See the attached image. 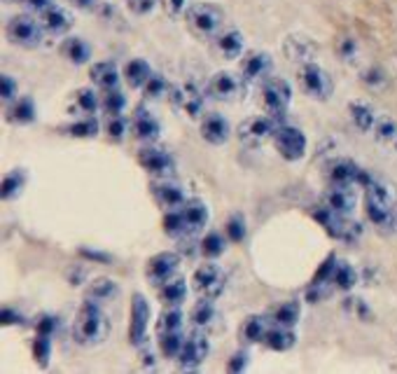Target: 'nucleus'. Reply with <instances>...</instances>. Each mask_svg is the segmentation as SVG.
<instances>
[{"instance_id":"f257e3e1","label":"nucleus","mask_w":397,"mask_h":374,"mask_svg":"<svg viewBox=\"0 0 397 374\" xmlns=\"http://www.w3.org/2000/svg\"><path fill=\"white\" fill-rule=\"evenodd\" d=\"M110 334V318L98 302L87 300L73 320V337L80 346H98Z\"/></svg>"},{"instance_id":"f03ea898","label":"nucleus","mask_w":397,"mask_h":374,"mask_svg":"<svg viewBox=\"0 0 397 374\" xmlns=\"http://www.w3.org/2000/svg\"><path fill=\"white\" fill-rule=\"evenodd\" d=\"M365 211L369 223L381 230H393L395 213H397V192L393 185L384 180H369L365 185Z\"/></svg>"},{"instance_id":"7ed1b4c3","label":"nucleus","mask_w":397,"mask_h":374,"mask_svg":"<svg viewBox=\"0 0 397 374\" xmlns=\"http://www.w3.org/2000/svg\"><path fill=\"white\" fill-rule=\"evenodd\" d=\"M185 24L196 37L213 40L227 26L223 7L215 3H192L185 12Z\"/></svg>"},{"instance_id":"20e7f679","label":"nucleus","mask_w":397,"mask_h":374,"mask_svg":"<svg viewBox=\"0 0 397 374\" xmlns=\"http://www.w3.org/2000/svg\"><path fill=\"white\" fill-rule=\"evenodd\" d=\"M5 37H7V42L14 45V47L37 49L45 42L47 33H45L40 19L28 12H21V14H14V17H10V21H7Z\"/></svg>"},{"instance_id":"39448f33","label":"nucleus","mask_w":397,"mask_h":374,"mask_svg":"<svg viewBox=\"0 0 397 374\" xmlns=\"http://www.w3.org/2000/svg\"><path fill=\"white\" fill-rule=\"evenodd\" d=\"M280 124H285V117H280V115H271V112L255 115L241 122L239 129H236V136H239V141L243 145H248V148H259V145L273 141V134H276V129Z\"/></svg>"},{"instance_id":"423d86ee","label":"nucleus","mask_w":397,"mask_h":374,"mask_svg":"<svg viewBox=\"0 0 397 374\" xmlns=\"http://www.w3.org/2000/svg\"><path fill=\"white\" fill-rule=\"evenodd\" d=\"M297 82H300L304 94L313 101H330V96L334 94L332 75L318 61H309V64H302L297 68Z\"/></svg>"},{"instance_id":"0eeeda50","label":"nucleus","mask_w":397,"mask_h":374,"mask_svg":"<svg viewBox=\"0 0 397 374\" xmlns=\"http://www.w3.org/2000/svg\"><path fill=\"white\" fill-rule=\"evenodd\" d=\"M259 103L271 115L285 117L290 103H292V87H290V82L285 78H278V75H269L259 85Z\"/></svg>"},{"instance_id":"6e6552de","label":"nucleus","mask_w":397,"mask_h":374,"mask_svg":"<svg viewBox=\"0 0 397 374\" xmlns=\"http://www.w3.org/2000/svg\"><path fill=\"white\" fill-rule=\"evenodd\" d=\"M227 286V274L218 262L206 259L203 264H198L192 274V290L198 297H208V300H218L225 293Z\"/></svg>"},{"instance_id":"1a4fd4ad","label":"nucleus","mask_w":397,"mask_h":374,"mask_svg":"<svg viewBox=\"0 0 397 374\" xmlns=\"http://www.w3.org/2000/svg\"><path fill=\"white\" fill-rule=\"evenodd\" d=\"M316 220L325 227L332 239H339L343 243H355L362 236V225L355 223L353 216H341V213L330 211L327 206H320V211L313 213Z\"/></svg>"},{"instance_id":"9d476101","label":"nucleus","mask_w":397,"mask_h":374,"mask_svg":"<svg viewBox=\"0 0 397 374\" xmlns=\"http://www.w3.org/2000/svg\"><path fill=\"white\" fill-rule=\"evenodd\" d=\"M171 105L178 112H182L187 119H201L206 115V91L198 89L194 82H182L173 85L169 94Z\"/></svg>"},{"instance_id":"9b49d317","label":"nucleus","mask_w":397,"mask_h":374,"mask_svg":"<svg viewBox=\"0 0 397 374\" xmlns=\"http://www.w3.org/2000/svg\"><path fill=\"white\" fill-rule=\"evenodd\" d=\"M136 159H138L141 169L148 171L152 178H171L175 171L173 155L159 143H143Z\"/></svg>"},{"instance_id":"f8f14e48","label":"nucleus","mask_w":397,"mask_h":374,"mask_svg":"<svg viewBox=\"0 0 397 374\" xmlns=\"http://www.w3.org/2000/svg\"><path fill=\"white\" fill-rule=\"evenodd\" d=\"M273 148L283 159L288 162H300V159L307 155V134L302 132V129H297L292 124H280L276 129V134H273Z\"/></svg>"},{"instance_id":"ddd939ff","label":"nucleus","mask_w":397,"mask_h":374,"mask_svg":"<svg viewBox=\"0 0 397 374\" xmlns=\"http://www.w3.org/2000/svg\"><path fill=\"white\" fill-rule=\"evenodd\" d=\"M239 61V75L246 82V87L262 85L269 75H273V57L264 49H250Z\"/></svg>"},{"instance_id":"4468645a","label":"nucleus","mask_w":397,"mask_h":374,"mask_svg":"<svg viewBox=\"0 0 397 374\" xmlns=\"http://www.w3.org/2000/svg\"><path fill=\"white\" fill-rule=\"evenodd\" d=\"M246 89V82L239 73H232V71H218L213 73L208 82H206V96L211 98V101H218V103H229L234 101L236 96L241 94V91Z\"/></svg>"},{"instance_id":"2eb2a0df","label":"nucleus","mask_w":397,"mask_h":374,"mask_svg":"<svg viewBox=\"0 0 397 374\" xmlns=\"http://www.w3.org/2000/svg\"><path fill=\"white\" fill-rule=\"evenodd\" d=\"M327 182L330 185H350V187H365L372 180L367 171H362L355 162H350L346 157H337L327 164Z\"/></svg>"},{"instance_id":"dca6fc26","label":"nucleus","mask_w":397,"mask_h":374,"mask_svg":"<svg viewBox=\"0 0 397 374\" xmlns=\"http://www.w3.org/2000/svg\"><path fill=\"white\" fill-rule=\"evenodd\" d=\"M208 353H211V341L206 337V332L196 327V330H192L185 337V344H182L175 363H178L180 370H196L203 365Z\"/></svg>"},{"instance_id":"f3484780","label":"nucleus","mask_w":397,"mask_h":374,"mask_svg":"<svg viewBox=\"0 0 397 374\" xmlns=\"http://www.w3.org/2000/svg\"><path fill=\"white\" fill-rule=\"evenodd\" d=\"M180 269V253L175 250H162V253L152 255L145 264V276H148L150 286H164L166 281H171L173 276H178Z\"/></svg>"},{"instance_id":"a211bd4d","label":"nucleus","mask_w":397,"mask_h":374,"mask_svg":"<svg viewBox=\"0 0 397 374\" xmlns=\"http://www.w3.org/2000/svg\"><path fill=\"white\" fill-rule=\"evenodd\" d=\"M150 330V304L145 295L136 293L131 300V311H129V339L134 346H143L148 341Z\"/></svg>"},{"instance_id":"6ab92c4d","label":"nucleus","mask_w":397,"mask_h":374,"mask_svg":"<svg viewBox=\"0 0 397 374\" xmlns=\"http://www.w3.org/2000/svg\"><path fill=\"white\" fill-rule=\"evenodd\" d=\"M131 119V134L134 139H138L141 143H157L159 134H162V122L157 119V115L152 112L148 105H136Z\"/></svg>"},{"instance_id":"aec40b11","label":"nucleus","mask_w":397,"mask_h":374,"mask_svg":"<svg viewBox=\"0 0 397 374\" xmlns=\"http://www.w3.org/2000/svg\"><path fill=\"white\" fill-rule=\"evenodd\" d=\"M213 47H215V54L220 59L236 61L246 54V37H243L239 28L225 26L215 37H213Z\"/></svg>"},{"instance_id":"412c9836","label":"nucleus","mask_w":397,"mask_h":374,"mask_svg":"<svg viewBox=\"0 0 397 374\" xmlns=\"http://www.w3.org/2000/svg\"><path fill=\"white\" fill-rule=\"evenodd\" d=\"M37 19H40V24L45 28V33H47V37H66L68 33L73 30V14L71 10H66V7L61 5H49L47 10L37 14Z\"/></svg>"},{"instance_id":"4be33fe9","label":"nucleus","mask_w":397,"mask_h":374,"mask_svg":"<svg viewBox=\"0 0 397 374\" xmlns=\"http://www.w3.org/2000/svg\"><path fill=\"white\" fill-rule=\"evenodd\" d=\"M152 197H155L159 209L164 211H175L187 201L185 189L173 178H157L155 185H152Z\"/></svg>"},{"instance_id":"5701e85b","label":"nucleus","mask_w":397,"mask_h":374,"mask_svg":"<svg viewBox=\"0 0 397 374\" xmlns=\"http://www.w3.org/2000/svg\"><path fill=\"white\" fill-rule=\"evenodd\" d=\"M198 134L201 139L211 145H225L232 139V124L225 115L220 112H206V115L198 119Z\"/></svg>"},{"instance_id":"b1692460","label":"nucleus","mask_w":397,"mask_h":374,"mask_svg":"<svg viewBox=\"0 0 397 374\" xmlns=\"http://www.w3.org/2000/svg\"><path fill=\"white\" fill-rule=\"evenodd\" d=\"M180 213H182V220H185V236H196L198 232L206 230V225H208L211 220V211H208V204L203 199H187L185 204L180 206Z\"/></svg>"},{"instance_id":"393cba45","label":"nucleus","mask_w":397,"mask_h":374,"mask_svg":"<svg viewBox=\"0 0 397 374\" xmlns=\"http://www.w3.org/2000/svg\"><path fill=\"white\" fill-rule=\"evenodd\" d=\"M101 110V94L94 87H80L68 98V112L73 117H96Z\"/></svg>"},{"instance_id":"a878e982","label":"nucleus","mask_w":397,"mask_h":374,"mask_svg":"<svg viewBox=\"0 0 397 374\" xmlns=\"http://www.w3.org/2000/svg\"><path fill=\"white\" fill-rule=\"evenodd\" d=\"M323 206H327L334 213L341 216H353L355 206H357V194L355 187L350 185H330L327 192L323 194Z\"/></svg>"},{"instance_id":"bb28decb","label":"nucleus","mask_w":397,"mask_h":374,"mask_svg":"<svg viewBox=\"0 0 397 374\" xmlns=\"http://www.w3.org/2000/svg\"><path fill=\"white\" fill-rule=\"evenodd\" d=\"M89 78L94 82L96 89L108 91V89L119 87L124 73L119 71V66L114 64V61H96V64H91V68H89Z\"/></svg>"},{"instance_id":"cd10ccee","label":"nucleus","mask_w":397,"mask_h":374,"mask_svg":"<svg viewBox=\"0 0 397 374\" xmlns=\"http://www.w3.org/2000/svg\"><path fill=\"white\" fill-rule=\"evenodd\" d=\"M285 57L292 61V64H309V61H316L318 57V47L316 42L307 35H290L283 42Z\"/></svg>"},{"instance_id":"c85d7f7f","label":"nucleus","mask_w":397,"mask_h":374,"mask_svg":"<svg viewBox=\"0 0 397 374\" xmlns=\"http://www.w3.org/2000/svg\"><path fill=\"white\" fill-rule=\"evenodd\" d=\"M59 52L71 66H85L91 59V45L80 35H66L59 45Z\"/></svg>"},{"instance_id":"c756f323","label":"nucleus","mask_w":397,"mask_h":374,"mask_svg":"<svg viewBox=\"0 0 397 374\" xmlns=\"http://www.w3.org/2000/svg\"><path fill=\"white\" fill-rule=\"evenodd\" d=\"M35 117H37V108H35V101L30 96H19L17 101L7 103L5 119L10 122V124L28 127V124H33Z\"/></svg>"},{"instance_id":"7c9ffc66","label":"nucleus","mask_w":397,"mask_h":374,"mask_svg":"<svg viewBox=\"0 0 397 374\" xmlns=\"http://www.w3.org/2000/svg\"><path fill=\"white\" fill-rule=\"evenodd\" d=\"M369 136L381 145V148L397 152V122L391 115L379 112V117H377V122H374Z\"/></svg>"},{"instance_id":"2f4dec72","label":"nucleus","mask_w":397,"mask_h":374,"mask_svg":"<svg viewBox=\"0 0 397 374\" xmlns=\"http://www.w3.org/2000/svg\"><path fill=\"white\" fill-rule=\"evenodd\" d=\"M189 295V288H187V281L180 276H173L171 281H166L164 286L157 288V297L159 302L164 304V307H182V302L187 300Z\"/></svg>"},{"instance_id":"473e14b6","label":"nucleus","mask_w":397,"mask_h":374,"mask_svg":"<svg viewBox=\"0 0 397 374\" xmlns=\"http://www.w3.org/2000/svg\"><path fill=\"white\" fill-rule=\"evenodd\" d=\"M348 117H350V122H353V127L357 129V132L369 134L374 122H377V117H379V110L367 101H350L348 103Z\"/></svg>"},{"instance_id":"72a5a7b5","label":"nucleus","mask_w":397,"mask_h":374,"mask_svg":"<svg viewBox=\"0 0 397 374\" xmlns=\"http://www.w3.org/2000/svg\"><path fill=\"white\" fill-rule=\"evenodd\" d=\"M122 73H124V82L131 89H143L145 85H148V80L152 78V66L148 64L145 59H131V61H126V66L122 68Z\"/></svg>"},{"instance_id":"f704fd0d","label":"nucleus","mask_w":397,"mask_h":374,"mask_svg":"<svg viewBox=\"0 0 397 374\" xmlns=\"http://www.w3.org/2000/svg\"><path fill=\"white\" fill-rule=\"evenodd\" d=\"M297 341V334L292 327H285V325H278V323H271V327L266 330L262 344L271 351H290L295 346Z\"/></svg>"},{"instance_id":"c9c22d12","label":"nucleus","mask_w":397,"mask_h":374,"mask_svg":"<svg viewBox=\"0 0 397 374\" xmlns=\"http://www.w3.org/2000/svg\"><path fill=\"white\" fill-rule=\"evenodd\" d=\"M189 320H192V325L198 327V330H203V327H211L218 320L215 300H208V297H198V302H194L192 309H189Z\"/></svg>"},{"instance_id":"e433bc0d","label":"nucleus","mask_w":397,"mask_h":374,"mask_svg":"<svg viewBox=\"0 0 397 374\" xmlns=\"http://www.w3.org/2000/svg\"><path fill=\"white\" fill-rule=\"evenodd\" d=\"M271 316H250L246 318V323L241 325V339L248 344H262L266 330L271 327Z\"/></svg>"},{"instance_id":"4c0bfd02","label":"nucleus","mask_w":397,"mask_h":374,"mask_svg":"<svg viewBox=\"0 0 397 374\" xmlns=\"http://www.w3.org/2000/svg\"><path fill=\"white\" fill-rule=\"evenodd\" d=\"M119 295V288H117V281H112V279H94L89 284L87 288V300L91 302H98V304H105V302H110L114 300V297Z\"/></svg>"},{"instance_id":"58836bf2","label":"nucleus","mask_w":397,"mask_h":374,"mask_svg":"<svg viewBox=\"0 0 397 374\" xmlns=\"http://www.w3.org/2000/svg\"><path fill=\"white\" fill-rule=\"evenodd\" d=\"M185 332V314L180 307H164L162 316L157 320V334Z\"/></svg>"},{"instance_id":"ea45409f","label":"nucleus","mask_w":397,"mask_h":374,"mask_svg":"<svg viewBox=\"0 0 397 374\" xmlns=\"http://www.w3.org/2000/svg\"><path fill=\"white\" fill-rule=\"evenodd\" d=\"M330 284L339 290H350L357 284V271L346 262V259H334Z\"/></svg>"},{"instance_id":"a19ab883","label":"nucleus","mask_w":397,"mask_h":374,"mask_svg":"<svg viewBox=\"0 0 397 374\" xmlns=\"http://www.w3.org/2000/svg\"><path fill=\"white\" fill-rule=\"evenodd\" d=\"M98 129H101V124L96 117H73L71 124L64 127V132L73 139H94V136H98Z\"/></svg>"},{"instance_id":"79ce46f5","label":"nucleus","mask_w":397,"mask_h":374,"mask_svg":"<svg viewBox=\"0 0 397 374\" xmlns=\"http://www.w3.org/2000/svg\"><path fill=\"white\" fill-rule=\"evenodd\" d=\"M24 187H26V171L24 169L7 171V175L3 178V199L14 201L21 192H24Z\"/></svg>"},{"instance_id":"37998d69","label":"nucleus","mask_w":397,"mask_h":374,"mask_svg":"<svg viewBox=\"0 0 397 374\" xmlns=\"http://www.w3.org/2000/svg\"><path fill=\"white\" fill-rule=\"evenodd\" d=\"M185 332H169V334H157V344H159V353L169 361H175L180 353L182 344H185Z\"/></svg>"},{"instance_id":"c03bdc74","label":"nucleus","mask_w":397,"mask_h":374,"mask_svg":"<svg viewBox=\"0 0 397 374\" xmlns=\"http://www.w3.org/2000/svg\"><path fill=\"white\" fill-rule=\"evenodd\" d=\"M198 250H201V255L206 259H218L227 250V239L220 232H208L203 234L201 243H198Z\"/></svg>"},{"instance_id":"a18cd8bd","label":"nucleus","mask_w":397,"mask_h":374,"mask_svg":"<svg viewBox=\"0 0 397 374\" xmlns=\"http://www.w3.org/2000/svg\"><path fill=\"white\" fill-rule=\"evenodd\" d=\"M171 82L164 78L162 73H152V78L148 80V85H145L141 91L145 96V101H159V98L169 96L171 94Z\"/></svg>"},{"instance_id":"49530a36","label":"nucleus","mask_w":397,"mask_h":374,"mask_svg":"<svg viewBox=\"0 0 397 374\" xmlns=\"http://www.w3.org/2000/svg\"><path fill=\"white\" fill-rule=\"evenodd\" d=\"M126 110V96L117 89H108L101 94V112L103 115H124Z\"/></svg>"},{"instance_id":"de8ad7c7","label":"nucleus","mask_w":397,"mask_h":374,"mask_svg":"<svg viewBox=\"0 0 397 374\" xmlns=\"http://www.w3.org/2000/svg\"><path fill=\"white\" fill-rule=\"evenodd\" d=\"M105 134L114 143H122L126 139V134H131V119L124 115H105Z\"/></svg>"},{"instance_id":"09e8293b","label":"nucleus","mask_w":397,"mask_h":374,"mask_svg":"<svg viewBox=\"0 0 397 374\" xmlns=\"http://www.w3.org/2000/svg\"><path fill=\"white\" fill-rule=\"evenodd\" d=\"M300 304L297 302H283L280 307L271 314V320L278 325H285V327H295L297 320H300Z\"/></svg>"},{"instance_id":"8fccbe9b","label":"nucleus","mask_w":397,"mask_h":374,"mask_svg":"<svg viewBox=\"0 0 397 374\" xmlns=\"http://www.w3.org/2000/svg\"><path fill=\"white\" fill-rule=\"evenodd\" d=\"M162 227H164V234L166 236H173V239H182V236H185V220H182L180 209L164 211Z\"/></svg>"},{"instance_id":"3c124183","label":"nucleus","mask_w":397,"mask_h":374,"mask_svg":"<svg viewBox=\"0 0 397 374\" xmlns=\"http://www.w3.org/2000/svg\"><path fill=\"white\" fill-rule=\"evenodd\" d=\"M337 54L343 59V64L355 66L357 61H360V47H357V42L353 40V37H339Z\"/></svg>"},{"instance_id":"603ef678","label":"nucleus","mask_w":397,"mask_h":374,"mask_svg":"<svg viewBox=\"0 0 397 374\" xmlns=\"http://www.w3.org/2000/svg\"><path fill=\"white\" fill-rule=\"evenodd\" d=\"M33 356H35V361L42 365V368L49 363V356H52V339H49V334H37L35 341H33Z\"/></svg>"},{"instance_id":"864d4df0","label":"nucleus","mask_w":397,"mask_h":374,"mask_svg":"<svg viewBox=\"0 0 397 374\" xmlns=\"http://www.w3.org/2000/svg\"><path fill=\"white\" fill-rule=\"evenodd\" d=\"M159 5H162V10L169 14V17L178 19V17H185L192 0H159Z\"/></svg>"},{"instance_id":"5fc2aeb1","label":"nucleus","mask_w":397,"mask_h":374,"mask_svg":"<svg viewBox=\"0 0 397 374\" xmlns=\"http://www.w3.org/2000/svg\"><path fill=\"white\" fill-rule=\"evenodd\" d=\"M0 96H3V103H12L19 98V85L12 75H3V82H0Z\"/></svg>"},{"instance_id":"6e6d98bb","label":"nucleus","mask_w":397,"mask_h":374,"mask_svg":"<svg viewBox=\"0 0 397 374\" xmlns=\"http://www.w3.org/2000/svg\"><path fill=\"white\" fill-rule=\"evenodd\" d=\"M129 12L136 14V17H148V14L155 12V7L159 5V0H124Z\"/></svg>"},{"instance_id":"4d7b16f0","label":"nucleus","mask_w":397,"mask_h":374,"mask_svg":"<svg viewBox=\"0 0 397 374\" xmlns=\"http://www.w3.org/2000/svg\"><path fill=\"white\" fill-rule=\"evenodd\" d=\"M246 236V220L241 216H232L227 220V239L229 241H243Z\"/></svg>"},{"instance_id":"13d9d810","label":"nucleus","mask_w":397,"mask_h":374,"mask_svg":"<svg viewBox=\"0 0 397 374\" xmlns=\"http://www.w3.org/2000/svg\"><path fill=\"white\" fill-rule=\"evenodd\" d=\"M248 368V351H236V353L232 356V361H229L227 365V370L229 372H241V370H246Z\"/></svg>"},{"instance_id":"bf43d9fd","label":"nucleus","mask_w":397,"mask_h":374,"mask_svg":"<svg viewBox=\"0 0 397 374\" xmlns=\"http://www.w3.org/2000/svg\"><path fill=\"white\" fill-rule=\"evenodd\" d=\"M35 327H37V334H49L52 337V332L57 330V318L54 316H40L37 318V323H35Z\"/></svg>"},{"instance_id":"052dcab7","label":"nucleus","mask_w":397,"mask_h":374,"mask_svg":"<svg viewBox=\"0 0 397 374\" xmlns=\"http://www.w3.org/2000/svg\"><path fill=\"white\" fill-rule=\"evenodd\" d=\"M75 10H80V12H98L101 10V0H68Z\"/></svg>"},{"instance_id":"680f3d73","label":"nucleus","mask_w":397,"mask_h":374,"mask_svg":"<svg viewBox=\"0 0 397 374\" xmlns=\"http://www.w3.org/2000/svg\"><path fill=\"white\" fill-rule=\"evenodd\" d=\"M26 7H28V12H33V14H40L47 10L49 5H54V0H21Z\"/></svg>"},{"instance_id":"e2e57ef3","label":"nucleus","mask_w":397,"mask_h":374,"mask_svg":"<svg viewBox=\"0 0 397 374\" xmlns=\"http://www.w3.org/2000/svg\"><path fill=\"white\" fill-rule=\"evenodd\" d=\"M362 80L367 82V85H372V87H381V85H384V75H381V71H377V68H369V71L365 73Z\"/></svg>"},{"instance_id":"0e129e2a","label":"nucleus","mask_w":397,"mask_h":374,"mask_svg":"<svg viewBox=\"0 0 397 374\" xmlns=\"http://www.w3.org/2000/svg\"><path fill=\"white\" fill-rule=\"evenodd\" d=\"M21 320H24V316H17L12 309H5L3 311V323L5 325H17V323H21Z\"/></svg>"},{"instance_id":"69168bd1","label":"nucleus","mask_w":397,"mask_h":374,"mask_svg":"<svg viewBox=\"0 0 397 374\" xmlns=\"http://www.w3.org/2000/svg\"><path fill=\"white\" fill-rule=\"evenodd\" d=\"M393 230L397 232V213H395V223H393Z\"/></svg>"},{"instance_id":"338daca9","label":"nucleus","mask_w":397,"mask_h":374,"mask_svg":"<svg viewBox=\"0 0 397 374\" xmlns=\"http://www.w3.org/2000/svg\"><path fill=\"white\" fill-rule=\"evenodd\" d=\"M7 3H21V0H7Z\"/></svg>"}]
</instances>
